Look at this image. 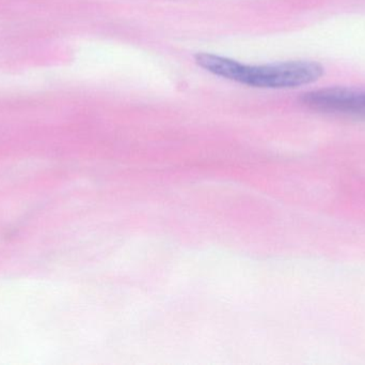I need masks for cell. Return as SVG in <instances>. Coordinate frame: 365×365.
<instances>
[{"instance_id": "2", "label": "cell", "mask_w": 365, "mask_h": 365, "mask_svg": "<svg viewBox=\"0 0 365 365\" xmlns=\"http://www.w3.org/2000/svg\"><path fill=\"white\" fill-rule=\"evenodd\" d=\"M302 102L314 111L365 118V87L339 86L307 92Z\"/></svg>"}, {"instance_id": "1", "label": "cell", "mask_w": 365, "mask_h": 365, "mask_svg": "<svg viewBox=\"0 0 365 365\" xmlns=\"http://www.w3.org/2000/svg\"><path fill=\"white\" fill-rule=\"evenodd\" d=\"M195 60L197 66L212 74L257 88L281 89L299 87L314 83L324 74L322 64L309 60L250 66L207 53L197 54Z\"/></svg>"}]
</instances>
